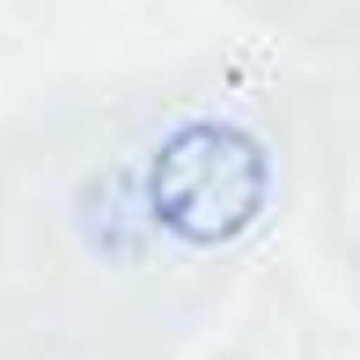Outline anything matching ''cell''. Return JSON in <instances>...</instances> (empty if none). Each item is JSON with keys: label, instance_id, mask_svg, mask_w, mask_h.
<instances>
[{"label": "cell", "instance_id": "6da1fadb", "mask_svg": "<svg viewBox=\"0 0 360 360\" xmlns=\"http://www.w3.org/2000/svg\"><path fill=\"white\" fill-rule=\"evenodd\" d=\"M265 191H272L265 147H257V133H243L228 118L176 125L155 147V162H147V221L162 236L191 243V250L236 243L243 228L265 214Z\"/></svg>", "mask_w": 360, "mask_h": 360}]
</instances>
